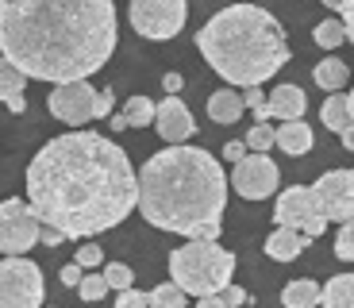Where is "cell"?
I'll return each mask as SVG.
<instances>
[{"mask_svg": "<svg viewBox=\"0 0 354 308\" xmlns=\"http://www.w3.org/2000/svg\"><path fill=\"white\" fill-rule=\"evenodd\" d=\"M346 100H351V116H354V89H351V93H346Z\"/></svg>", "mask_w": 354, "mask_h": 308, "instance_id": "ee69618b", "label": "cell"}, {"mask_svg": "<svg viewBox=\"0 0 354 308\" xmlns=\"http://www.w3.org/2000/svg\"><path fill=\"white\" fill-rule=\"evenodd\" d=\"M247 154H250L247 139H231V143H223V158H227V162H243Z\"/></svg>", "mask_w": 354, "mask_h": 308, "instance_id": "d6a6232c", "label": "cell"}, {"mask_svg": "<svg viewBox=\"0 0 354 308\" xmlns=\"http://www.w3.org/2000/svg\"><path fill=\"white\" fill-rule=\"evenodd\" d=\"M120 43L112 0H0L4 62L31 81H88Z\"/></svg>", "mask_w": 354, "mask_h": 308, "instance_id": "7a4b0ae2", "label": "cell"}, {"mask_svg": "<svg viewBox=\"0 0 354 308\" xmlns=\"http://www.w3.org/2000/svg\"><path fill=\"white\" fill-rule=\"evenodd\" d=\"M108 289H112V282H108V273L104 270H88L85 273V282L77 285V293H81V300H104L108 297Z\"/></svg>", "mask_w": 354, "mask_h": 308, "instance_id": "4316f807", "label": "cell"}, {"mask_svg": "<svg viewBox=\"0 0 354 308\" xmlns=\"http://www.w3.org/2000/svg\"><path fill=\"white\" fill-rule=\"evenodd\" d=\"M220 297L227 300V308H239V305H247V300H250V297H247V289H239V285H227V289H223Z\"/></svg>", "mask_w": 354, "mask_h": 308, "instance_id": "836d02e7", "label": "cell"}, {"mask_svg": "<svg viewBox=\"0 0 354 308\" xmlns=\"http://www.w3.org/2000/svg\"><path fill=\"white\" fill-rule=\"evenodd\" d=\"M319 4H324V8H331V12H339V4H343V0H319Z\"/></svg>", "mask_w": 354, "mask_h": 308, "instance_id": "7bdbcfd3", "label": "cell"}, {"mask_svg": "<svg viewBox=\"0 0 354 308\" xmlns=\"http://www.w3.org/2000/svg\"><path fill=\"white\" fill-rule=\"evenodd\" d=\"M24 81H31L24 70H16L12 62H0V97L8 105V112L24 116L27 112V93H24Z\"/></svg>", "mask_w": 354, "mask_h": 308, "instance_id": "e0dca14e", "label": "cell"}, {"mask_svg": "<svg viewBox=\"0 0 354 308\" xmlns=\"http://www.w3.org/2000/svg\"><path fill=\"white\" fill-rule=\"evenodd\" d=\"M54 308H58V305H54Z\"/></svg>", "mask_w": 354, "mask_h": 308, "instance_id": "f6af8a7d", "label": "cell"}, {"mask_svg": "<svg viewBox=\"0 0 354 308\" xmlns=\"http://www.w3.org/2000/svg\"><path fill=\"white\" fill-rule=\"evenodd\" d=\"M243 97H247V108H262L266 100H270V97H266V93H262V85H250L247 93H243Z\"/></svg>", "mask_w": 354, "mask_h": 308, "instance_id": "74e56055", "label": "cell"}, {"mask_svg": "<svg viewBox=\"0 0 354 308\" xmlns=\"http://www.w3.org/2000/svg\"><path fill=\"white\" fill-rule=\"evenodd\" d=\"M115 308H151V293H139L131 285V289L115 293Z\"/></svg>", "mask_w": 354, "mask_h": 308, "instance_id": "4dcf8cb0", "label": "cell"}, {"mask_svg": "<svg viewBox=\"0 0 354 308\" xmlns=\"http://www.w3.org/2000/svg\"><path fill=\"white\" fill-rule=\"evenodd\" d=\"M151 308H189V293L181 289L177 282L154 285L151 289Z\"/></svg>", "mask_w": 354, "mask_h": 308, "instance_id": "d4e9b609", "label": "cell"}, {"mask_svg": "<svg viewBox=\"0 0 354 308\" xmlns=\"http://www.w3.org/2000/svg\"><path fill=\"white\" fill-rule=\"evenodd\" d=\"M312 243V235L297 228H277L274 235L266 239V255L274 258V262H292V258H301V251Z\"/></svg>", "mask_w": 354, "mask_h": 308, "instance_id": "2e32d148", "label": "cell"}, {"mask_svg": "<svg viewBox=\"0 0 354 308\" xmlns=\"http://www.w3.org/2000/svg\"><path fill=\"white\" fill-rule=\"evenodd\" d=\"M231 177L220 158L189 143H169L139 170V212L158 231L220 239Z\"/></svg>", "mask_w": 354, "mask_h": 308, "instance_id": "3957f363", "label": "cell"}, {"mask_svg": "<svg viewBox=\"0 0 354 308\" xmlns=\"http://www.w3.org/2000/svg\"><path fill=\"white\" fill-rule=\"evenodd\" d=\"M312 39H316L324 51H335V46L351 43V39H346V24H343V19H324V24H316V27H312Z\"/></svg>", "mask_w": 354, "mask_h": 308, "instance_id": "603a6c76", "label": "cell"}, {"mask_svg": "<svg viewBox=\"0 0 354 308\" xmlns=\"http://www.w3.org/2000/svg\"><path fill=\"white\" fill-rule=\"evenodd\" d=\"M154 132L162 135L166 143H189L196 135V123H193V112L185 108L181 97H166L158 105V116H154Z\"/></svg>", "mask_w": 354, "mask_h": 308, "instance_id": "4fadbf2b", "label": "cell"}, {"mask_svg": "<svg viewBox=\"0 0 354 308\" xmlns=\"http://www.w3.org/2000/svg\"><path fill=\"white\" fill-rule=\"evenodd\" d=\"M247 147L254 154H270V147H277V127H270V123H250Z\"/></svg>", "mask_w": 354, "mask_h": 308, "instance_id": "484cf974", "label": "cell"}, {"mask_svg": "<svg viewBox=\"0 0 354 308\" xmlns=\"http://www.w3.org/2000/svg\"><path fill=\"white\" fill-rule=\"evenodd\" d=\"M97 100L100 89H93L88 81H66V85H54L46 108H50L54 120L70 123V127H85V123L97 120Z\"/></svg>", "mask_w": 354, "mask_h": 308, "instance_id": "30bf717a", "label": "cell"}, {"mask_svg": "<svg viewBox=\"0 0 354 308\" xmlns=\"http://www.w3.org/2000/svg\"><path fill=\"white\" fill-rule=\"evenodd\" d=\"M277 185H281V174H277L274 158L270 154H254L250 150L243 162H235L231 170V189L247 201H266V197L277 193Z\"/></svg>", "mask_w": 354, "mask_h": 308, "instance_id": "8fae6325", "label": "cell"}, {"mask_svg": "<svg viewBox=\"0 0 354 308\" xmlns=\"http://www.w3.org/2000/svg\"><path fill=\"white\" fill-rule=\"evenodd\" d=\"M108 123H112V132H127V116H124V112L108 116Z\"/></svg>", "mask_w": 354, "mask_h": 308, "instance_id": "60d3db41", "label": "cell"}, {"mask_svg": "<svg viewBox=\"0 0 354 308\" xmlns=\"http://www.w3.org/2000/svg\"><path fill=\"white\" fill-rule=\"evenodd\" d=\"M24 185L39 220L70 239L100 235L139 208V174L127 150L97 132H66L43 143Z\"/></svg>", "mask_w": 354, "mask_h": 308, "instance_id": "6da1fadb", "label": "cell"}, {"mask_svg": "<svg viewBox=\"0 0 354 308\" xmlns=\"http://www.w3.org/2000/svg\"><path fill=\"white\" fill-rule=\"evenodd\" d=\"M274 224L277 228H297L304 231V235H324L331 224L328 216V204H324V197L316 193V185H292V189H285V193H277L274 201Z\"/></svg>", "mask_w": 354, "mask_h": 308, "instance_id": "8992f818", "label": "cell"}, {"mask_svg": "<svg viewBox=\"0 0 354 308\" xmlns=\"http://www.w3.org/2000/svg\"><path fill=\"white\" fill-rule=\"evenodd\" d=\"M339 139H343V147H346V150H354V127H346V132L339 135Z\"/></svg>", "mask_w": 354, "mask_h": 308, "instance_id": "b9f144b4", "label": "cell"}, {"mask_svg": "<svg viewBox=\"0 0 354 308\" xmlns=\"http://www.w3.org/2000/svg\"><path fill=\"white\" fill-rule=\"evenodd\" d=\"M181 85H185V78H181V73H166V78H162V89H166L169 97H177V93H181Z\"/></svg>", "mask_w": 354, "mask_h": 308, "instance_id": "f35d334b", "label": "cell"}, {"mask_svg": "<svg viewBox=\"0 0 354 308\" xmlns=\"http://www.w3.org/2000/svg\"><path fill=\"white\" fill-rule=\"evenodd\" d=\"M104 273H108V282H112V289H115V293H124V289H131V285H135L131 266H124V262H108V266H104Z\"/></svg>", "mask_w": 354, "mask_h": 308, "instance_id": "83f0119b", "label": "cell"}, {"mask_svg": "<svg viewBox=\"0 0 354 308\" xmlns=\"http://www.w3.org/2000/svg\"><path fill=\"white\" fill-rule=\"evenodd\" d=\"M85 266L81 262H70V266H62V273H58V278H62V285H70V289H77L81 282H85Z\"/></svg>", "mask_w": 354, "mask_h": 308, "instance_id": "1f68e13d", "label": "cell"}, {"mask_svg": "<svg viewBox=\"0 0 354 308\" xmlns=\"http://www.w3.org/2000/svg\"><path fill=\"white\" fill-rule=\"evenodd\" d=\"M39 243H43V220H39L35 204H24V197H8L0 204V251L4 255H27Z\"/></svg>", "mask_w": 354, "mask_h": 308, "instance_id": "ba28073f", "label": "cell"}, {"mask_svg": "<svg viewBox=\"0 0 354 308\" xmlns=\"http://www.w3.org/2000/svg\"><path fill=\"white\" fill-rule=\"evenodd\" d=\"M335 255L343 258V262H354V220H346L343 228H339V235H335Z\"/></svg>", "mask_w": 354, "mask_h": 308, "instance_id": "f1b7e54d", "label": "cell"}, {"mask_svg": "<svg viewBox=\"0 0 354 308\" xmlns=\"http://www.w3.org/2000/svg\"><path fill=\"white\" fill-rule=\"evenodd\" d=\"M339 19L346 24V39L354 43V0H343V4H339Z\"/></svg>", "mask_w": 354, "mask_h": 308, "instance_id": "e575fe53", "label": "cell"}, {"mask_svg": "<svg viewBox=\"0 0 354 308\" xmlns=\"http://www.w3.org/2000/svg\"><path fill=\"white\" fill-rule=\"evenodd\" d=\"M235 255L223 251L216 239H189L169 255V278H174L189 297H212L231 285Z\"/></svg>", "mask_w": 354, "mask_h": 308, "instance_id": "5b68a950", "label": "cell"}, {"mask_svg": "<svg viewBox=\"0 0 354 308\" xmlns=\"http://www.w3.org/2000/svg\"><path fill=\"white\" fill-rule=\"evenodd\" d=\"M312 143H316V135H312V127L304 120H285L281 127H277V147H281L285 154H292V158L308 154Z\"/></svg>", "mask_w": 354, "mask_h": 308, "instance_id": "ac0fdd59", "label": "cell"}, {"mask_svg": "<svg viewBox=\"0 0 354 308\" xmlns=\"http://www.w3.org/2000/svg\"><path fill=\"white\" fill-rule=\"evenodd\" d=\"M196 51L227 85H266L289 62V43L274 12L258 4H227L196 31Z\"/></svg>", "mask_w": 354, "mask_h": 308, "instance_id": "277c9868", "label": "cell"}, {"mask_svg": "<svg viewBox=\"0 0 354 308\" xmlns=\"http://www.w3.org/2000/svg\"><path fill=\"white\" fill-rule=\"evenodd\" d=\"M319 300H324V285H316L312 278H297L281 289L285 308H319Z\"/></svg>", "mask_w": 354, "mask_h": 308, "instance_id": "44dd1931", "label": "cell"}, {"mask_svg": "<svg viewBox=\"0 0 354 308\" xmlns=\"http://www.w3.org/2000/svg\"><path fill=\"white\" fill-rule=\"evenodd\" d=\"M131 27L139 31L142 39H174L189 19V0H131Z\"/></svg>", "mask_w": 354, "mask_h": 308, "instance_id": "9c48e42d", "label": "cell"}, {"mask_svg": "<svg viewBox=\"0 0 354 308\" xmlns=\"http://www.w3.org/2000/svg\"><path fill=\"white\" fill-rule=\"evenodd\" d=\"M196 308H227V300L220 293H212V297H196Z\"/></svg>", "mask_w": 354, "mask_h": 308, "instance_id": "ab89813d", "label": "cell"}, {"mask_svg": "<svg viewBox=\"0 0 354 308\" xmlns=\"http://www.w3.org/2000/svg\"><path fill=\"white\" fill-rule=\"evenodd\" d=\"M43 270L27 255H4L0 266V308H43Z\"/></svg>", "mask_w": 354, "mask_h": 308, "instance_id": "52a82bcc", "label": "cell"}, {"mask_svg": "<svg viewBox=\"0 0 354 308\" xmlns=\"http://www.w3.org/2000/svg\"><path fill=\"white\" fill-rule=\"evenodd\" d=\"M316 193L328 204V216L335 224L354 220V170H328L316 181Z\"/></svg>", "mask_w": 354, "mask_h": 308, "instance_id": "7c38bea8", "label": "cell"}, {"mask_svg": "<svg viewBox=\"0 0 354 308\" xmlns=\"http://www.w3.org/2000/svg\"><path fill=\"white\" fill-rule=\"evenodd\" d=\"M73 262H81L85 270H100L104 266V251H100L97 243H85V246H77V258Z\"/></svg>", "mask_w": 354, "mask_h": 308, "instance_id": "f546056e", "label": "cell"}, {"mask_svg": "<svg viewBox=\"0 0 354 308\" xmlns=\"http://www.w3.org/2000/svg\"><path fill=\"white\" fill-rule=\"evenodd\" d=\"M319 308H354V273H335V278L324 285Z\"/></svg>", "mask_w": 354, "mask_h": 308, "instance_id": "7402d4cb", "label": "cell"}, {"mask_svg": "<svg viewBox=\"0 0 354 308\" xmlns=\"http://www.w3.org/2000/svg\"><path fill=\"white\" fill-rule=\"evenodd\" d=\"M319 120H324V127L335 135H343L346 127H354V116H351V100H346V93H328V100H324V108H319Z\"/></svg>", "mask_w": 354, "mask_h": 308, "instance_id": "ffe728a7", "label": "cell"}, {"mask_svg": "<svg viewBox=\"0 0 354 308\" xmlns=\"http://www.w3.org/2000/svg\"><path fill=\"white\" fill-rule=\"evenodd\" d=\"M66 231H58V228H50V224H43V246H62L66 243Z\"/></svg>", "mask_w": 354, "mask_h": 308, "instance_id": "d590c367", "label": "cell"}, {"mask_svg": "<svg viewBox=\"0 0 354 308\" xmlns=\"http://www.w3.org/2000/svg\"><path fill=\"white\" fill-rule=\"evenodd\" d=\"M124 116H127V127H147V123H154V116H158V105H154L151 97H127Z\"/></svg>", "mask_w": 354, "mask_h": 308, "instance_id": "cb8c5ba5", "label": "cell"}, {"mask_svg": "<svg viewBox=\"0 0 354 308\" xmlns=\"http://www.w3.org/2000/svg\"><path fill=\"white\" fill-rule=\"evenodd\" d=\"M112 100H115V93H112V89H100V100H97V120L112 116Z\"/></svg>", "mask_w": 354, "mask_h": 308, "instance_id": "8d00e7d4", "label": "cell"}, {"mask_svg": "<svg viewBox=\"0 0 354 308\" xmlns=\"http://www.w3.org/2000/svg\"><path fill=\"white\" fill-rule=\"evenodd\" d=\"M243 112H247V97L235 85L216 89L212 97H208V120L212 123H239Z\"/></svg>", "mask_w": 354, "mask_h": 308, "instance_id": "9a60e30c", "label": "cell"}, {"mask_svg": "<svg viewBox=\"0 0 354 308\" xmlns=\"http://www.w3.org/2000/svg\"><path fill=\"white\" fill-rule=\"evenodd\" d=\"M312 81H316L324 93H343L346 81H351V70H346V62L328 54L324 62H316V70H312Z\"/></svg>", "mask_w": 354, "mask_h": 308, "instance_id": "d6986e66", "label": "cell"}, {"mask_svg": "<svg viewBox=\"0 0 354 308\" xmlns=\"http://www.w3.org/2000/svg\"><path fill=\"white\" fill-rule=\"evenodd\" d=\"M270 120H304V108H308V97H304L301 85H277L270 93Z\"/></svg>", "mask_w": 354, "mask_h": 308, "instance_id": "5bb4252c", "label": "cell"}]
</instances>
